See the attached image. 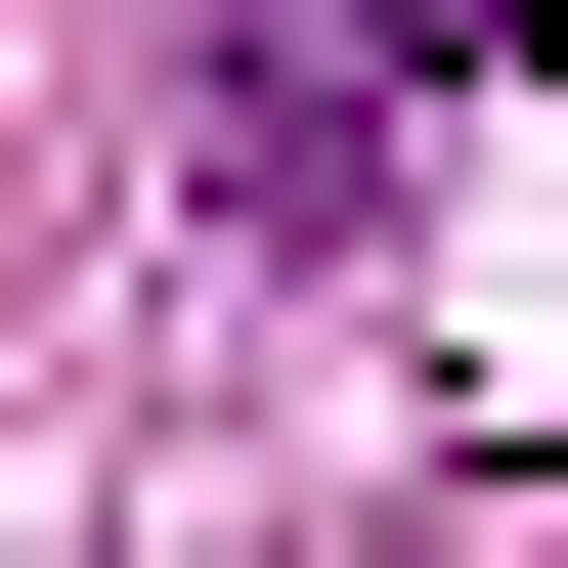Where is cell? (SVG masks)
Here are the masks:
<instances>
[{"label": "cell", "instance_id": "6da1fadb", "mask_svg": "<svg viewBox=\"0 0 568 568\" xmlns=\"http://www.w3.org/2000/svg\"><path fill=\"white\" fill-rule=\"evenodd\" d=\"M437 44H481V0H219V175H263V219H351Z\"/></svg>", "mask_w": 568, "mask_h": 568}]
</instances>
